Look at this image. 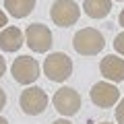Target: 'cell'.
I'll return each mask as SVG.
<instances>
[{"mask_svg": "<svg viewBox=\"0 0 124 124\" xmlns=\"http://www.w3.org/2000/svg\"><path fill=\"white\" fill-rule=\"evenodd\" d=\"M72 48L77 54L81 56H97L103 48H106V39H103V33H99L97 29L93 27H85L79 29L72 37Z\"/></svg>", "mask_w": 124, "mask_h": 124, "instance_id": "6da1fadb", "label": "cell"}, {"mask_svg": "<svg viewBox=\"0 0 124 124\" xmlns=\"http://www.w3.org/2000/svg\"><path fill=\"white\" fill-rule=\"evenodd\" d=\"M44 75L48 77V81L64 83V81L72 75V60H70V56L64 54V52H52L44 60Z\"/></svg>", "mask_w": 124, "mask_h": 124, "instance_id": "7a4b0ae2", "label": "cell"}, {"mask_svg": "<svg viewBox=\"0 0 124 124\" xmlns=\"http://www.w3.org/2000/svg\"><path fill=\"white\" fill-rule=\"evenodd\" d=\"M50 103V97L48 93L44 91L41 87H27L25 91H21V97H19V106H21V110L25 112L27 116H39L46 112V108H48Z\"/></svg>", "mask_w": 124, "mask_h": 124, "instance_id": "3957f363", "label": "cell"}, {"mask_svg": "<svg viewBox=\"0 0 124 124\" xmlns=\"http://www.w3.org/2000/svg\"><path fill=\"white\" fill-rule=\"evenodd\" d=\"M52 106L62 118H70L81 110V95L72 87H60L52 97Z\"/></svg>", "mask_w": 124, "mask_h": 124, "instance_id": "277c9868", "label": "cell"}, {"mask_svg": "<svg viewBox=\"0 0 124 124\" xmlns=\"http://www.w3.org/2000/svg\"><path fill=\"white\" fill-rule=\"evenodd\" d=\"M50 17L58 27H72L81 17V8L75 0H56L50 8Z\"/></svg>", "mask_w": 124, "mask_h": 124, "instance_id": "5b68a950", "label": "cell"}, {"mask_svg": "<svg viewBox=\"0 0 124 124\" xmlns=\"http://www.w3.org/2000/svg\"><path fill=\"white\" fill-rule=\"evenodd\" d=\"M52 31H50L48 25H41V23H31L25 29V41L33 52L37 54H46L54 44Z\"/></svg>", "mask_w": 124, "mask_h": 124, "instance_id": "8992f818", "label": "cell"}, {"mask_svg": "<svg viewBox=\"0 0 124 124\" xmlns=\"http://www.w3.org/2000/svg\"><path fill=\"white\" fill-rule=\"evenodd\" d=\"M10 75H13V79L17 83L31 85L39 77V62L31 56H19V58H15L13 66H10Z\"/></svg>", "mask_w": 124, "mask_h": 124, "instance_id": "52a82bcc", "label": "cell"}, {"mask_svg": "<svg viewBox=\"0 0 124 124\" xmlns=\"http://www.w3.org/2000/svg\"><path fill=\"white\" fill-rule=\"evenodd\" d=\"M89 97L97 108H114L120 99V89L114 83H108V81H99L91 87L89 91Z\"/></svg>", "mask_w": 124, "mask_h": 124, "instance_id": "ba28073f", "label": "cell"}, {"mask_svg": "<svg viewBox=\"0 0 124 124\" xmlns=\"http://www.w3.org/2000/svg\"><path fill=\"white\" fill-rule=\"evenodd\" d=\"M99 70H101V77L108 83H114V85L122 83L124 81V58L116 56V54H110V56L101 58Z\"/></svg>", "mask_w": 124, "mask_h": 124, "instance_id": "9c48e42d", "label": "cell"}, {"mask_svg": "<svg viewBox=\"0 0 124 124\" xmlns=\"http://www.w3.org/2000/svg\"><path fill=\"white\" fill-rule=\"evenodd\" d=\"M23 41H25V37L19 27L6 25L4 29H0V50L2 52H17L23 46Z\"/></svg>", "mask_w": 124, "mask_h": 124, "instance_id": "30bf717a", "label": "cell"}, {"mask_svg": "<svg viewBox=\"0 0 124 124\" xmlns=\"http://www.w3.org/2000/svg\"><path fill=\"white\" fill-rule=\"evenodd\" d=\"M83 10L91 19H106L112 10V0H83Z\"/></svg>", "mask_w": 124, "mask_h": 124, "instance_id": "8fae6325", "label": "cell"}, {"mask_svg": "<svg viewBox=\"0 0 124 124\" xmlns=\"http://www.w3.org/2000/svg\"><path fill=\"white\" fill-rule=\"evenodd\" d=\"M35 2L37 0H4V8H6V15H10V17L25 19L35 8Z\"/></svg>", "mask_w": 124, "mask_h": 124, "instance_id": "7c38bea8", "label": "cell"}, {"mask_svg": "<svg viewBox=\"0 0 124 124\" xmlns=\"http://www.w3.org/2000/svg\"><path fill=\"white\" fill-rule=\"evenodd\" d=\"M114 50H116V54L124 56V31L116 35V39H114Z\"/></svg>", "mask_w": 124, "mask_h": 124, "instance_id": "4fadbf2b", "label": "cell"}, {"mask_svg": "<svg viewBox=\"0 0 124 124\" xmlns=\"http://www.w3.org/2000/svg\"><path fill=\"white\" fill-rule=\"evenodd\" d=\"M116 122L124 124V97L118 99V103H116Z\"/></svg>", "mask_w": 124, "mask_h": 124, "instance_id": "5bb4252c", "label": "cell"}, {"mask_svg": "<svg viewBox=\"0 0 124 124\" xmlns=\"http://www.w3.org/2000/svg\"><path fill=\"white\" fill-rule=\"evenodd\" d=\"M6 25H8V15H6L4 10L0 8V29H4Z\"/></svg>", "mask_w": 124, "mask_h": 124, "instance_id": "9a60e30c", "label": "cell"}, {"mask_svg": "<svg viewBox=\"0 0 124 124\" xmlns=\"http://www.w3.org/2000/svg\"><path fill=\"white\" fill-rule=\"evenodd\" d=\"M6 106V93H4V89L0 87V110Z\"/></svg>", "mask_w": 124, "mask_h": 124, "instance_id": "2e32d148", "label": "cell"}, {"mask_svg": "<svg viewBox=\"0 0 124 124\" xmlns=\"http://www.w3.org/2000/svg\"><path fill=\"white\" fill-rule=\"evenodd\" d=\"M6 72V60L2 56H0V79H2V75Z\"/></svg>", "mask_w": 124, "mask_h": 124, "instance_id": "e0dca14e", "label": "cell"}, {"mask_svg": "<svg viewBox=\"0 0 124 124\" xmlns=\"http://www.w3.org/2000/svg\"><path fill=\"white\" fill-rule=\"evenodd\" d=\"M52 124H72V122H70L68 118H58V120H54Z\"/></svg>", "mask_w": 124, "mask_h": 124, "instance_id": "ac0fdd59", "label": "cell"}, {"mask_svg": "<svg viewBox=\"0 0 124 124\" xmlns=\"http://www.w3.org/2000/svg\"><path fill=\"white\" fill-rule=\"evenodd\" d=\"M118 23H120V27H124V8H122V13H120V17H118Z\"/></svg>", "mask_w": 124, "mask_h": 124, "instance_id": "d6986e66", "label": "cell"}, {"mask_svg": "<svg viewBox=\"0 0 124 124\" xmlns=\"http://www.w3.org/2000/svg\"><path fill=\"white\" fill-rule=\"evenodd\" d=\"M0 124H8V120H6V118H2V116H0Z\"/></svg>", "mask_w": 124, "mask_h": 124, "instance_id": "ffe728a7", "label": "cell"}, {"mask_svg": "<svg viewBox=\"0 0 124 124\" xmlns=\"http://www.w3.org/2000/svg\"><path fill=\"white\" fill-rule=\"evenodd\" d=\"M99 124H114V122H99Z\"/></svg>", "mask_w": 124, "mask_h": 124, "instance_id": "44dd1931", "label": "cell"}, {"mask_svg": "<svg viewBox=\"0 0 124 124\" xmlns=\"http://www.w3.org/2000/svg\"><path fill=\"white\" fill-rule=\"evenodd\" d=\"M116 2H122V0H116Z\"/></svg>", "mask_w": 124, "mask_h": 124, "instance_id": "7402d4cb", "label": "cell"}]
</instances>
